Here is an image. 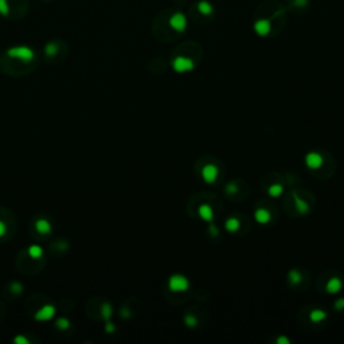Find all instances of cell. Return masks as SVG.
Segmentation results:
<instances>
[{"mask_svg": "<svg viewBox=\"0 0 344 344\" xmlns=\"http://www.w3.org/2000/svg\"><path fill=\"white\" fill-rule=\"evenodd\" d=\"M170 26L177 33H183L187 29V18L183 12H175L170 18Z\"/></svg>", "mask_w": 344, "mask_h": 344, "instance_id": "5b68a950", "label": "cell"}, {"mask_svg": "<svg viewBox=\"0 0 344 344\" xmlns=\"http://www.w3.org/2000/svg\"><path fill=\"white\" fill-rule=\"evenodd\" d=\"M296 209L300 214H306L309 211V206L305 201H302L300 198H296Z\"/></svg>", "mask_w": 344, "mask_h": 344, "instance_id": "ac0fdd59", "label": "cell"}, {"mask_svg": "<svg viewBox=\"0 0 344 344\" xmlns=\"http://www.w3.org/2000/svg\"><path fill=\"white\" fill-rule=\"evenodd\" d=\"M323 163H324V159L319 152H311L305 156L306 167L311 170H319L323 166Z\"/></svg>", "mask_w": 344, "mask_h": 344, "instance_id": "52a82bcc", "label": "cell"}, {"mask_svg": "<svg viewBox=\"0 0 344 344\" xmlns=\"http://www.w3.org/2000/svg\"><path fill=\"white\" fill-rule=\"evenodd\" d=\"M239 220L237 219V218H229V219L226 220L225 223V229L229 231V233H235V231H238L239 230Z\"/></svg>", "mask_w": 344, "mask_h": 344, "instance_id": "2e32d148", "label": "cell"}, {"mask_svg": "<svg viewBox=\"0 0 344 344\" xmlns=\"http://www.w3.org/2000/svg\"><path fill=\"white\" fill-rule=\"evenodd\" d=\"M202 177L206 183H214L218 177V167L214 164H206L203 170H202Z\"/></svg>", "mask_w": 344, "mask_h": 344, "instance_id": "8992f818", "label": "cell"}, {"mask_svg": "<svg viewBox=\"0 0 344 344\" xmlns=\"http://www.w3.org/2000/svg\"><path fill=\"white\" fill-rule=\"evenodd\" d=\"M172 67H173V70L177 73L191 72L192 69L195 67V63H194V61H192L191 58L176 57L172 61Z\"/></svg>", "mask_w": 344, "mask_h": 344, "instance_id": "277c9868", "label": "cell"}, {"mask_svg": "<svg viewBox=\"0 0 344 344\" xmlns=\"http://www.w3.org/2000/svg\"><path fill=\"white\" fill-rule=\"evenodd\" d=\"M105 330H106V332H108V334H112V332L115 331V325L112 324V323H108V324H106Z\"/></svg>", "mask_w": 344, "mask_h": 344, "instance_id": "1f68e13d", "label": "cell"}, {"mask_svg": "<svg viewBox=\"0 0 344 344\" xmlns=\"http://www.w3.org/2000/svg\"><path fill=\"white\" fill-rule=\"evenodd\" d=\"M277 344H291V340L287 336H280L277 339Z\"/></svg>", "mask_w": 344, "mask_h": 344, "instance_id": "f1b7e54d", "label": "cell"}, {"mask_svg": "<svg viewBox=\"0 0 344 344\" xmlns=\"http://www.w3.org/2000/svg\"><path fill=\"white\" fill-rule=\"evenodd\" d=\"M7 55L10 58H14V59H18V61H22V62H30L33 61L34 57H35V53L34 50H31L30 47H26V46H18V47H12L7 51Z\"/></svg>", "mask_w": 344, "mask_h": 344, "instance_id": "7a4b0ae2", "label": "cell"}, {"mask_svg": "<svg viewBox=\"0 0 344 344\" xmlns=\"http://www.w3.org/2000/svg\"><path fill=\"white\" fill-rule=\"evenodd\" d=\"M11 289H12V292L16 293V295H19V293L23 292V287H22L20 284H18V282H14V284L11 285Z\"/></svg>", "mask_w": 344, "mask_h": 344, "instance_id": "d4e9b609", "label": "cell"}, {"mask_svg": "<svg viewBox=\"0 0 344 344\" xmlns=\"http://www.w3.org/2000/svg\"><path fill=\"white\" fill-rule=\"evenodd\" d=\"M198 214H199V216H201L203 220H206V222H211V220L214 219V210H213V207H211L210 205L203 203V205L199 206Z\"/></svg>", "mask_w": 344, "mask_h": 344, "instance_id": "30bf717a", "label": "cell"}, {"mask_svg": "<svg viewBox=\"0 0 344 344\" xmlns=\"http://www.w3.org/2000/svg\"><path fill=\"white\" fill-rule=\"evenodd\" d=\"M196 7H198V11L203 15H211L214 12V5L211 4L210 1H207V0H201L196 4Z\"/></svg>", "mask_w": 344, "mask_h": 344, "instance_id": "4fadbf2b", "label": "cell"}, {"mask_svg": "<svg viewBox=\"0 0 344 344\" xmlns=\"http://www.w3.org/2000/svg\"><path fill=\"white\" fill-rule=\"evenodd\" d=\"M254 218H256V220H257L258 223L266 225L272 216H270V213H269L266 209H258V210H256V213H254Z\"/></svg>", "mask_w": 344, "mask_h": 344, "instance_id": "7c38bea8", "label": "cell"}, {"mask_svg": "<svg viewBox=\"0 0 344 344\" xmlns=\"http://www.w3.org/2000/svg\"><path fill=\"white\" fill-rule=\"evenodd\" d=\"M344 308V299H339V300H336V302H335V309H343Z\"/></svg>", "mask_w": 344, "mask_h": 344, "instance_id": "4316f807", "label": "cell"}, {"mask_svg": "<svg viewBox=\"0 0 344 344\" xmlns=\"http://www.w3.org/2000/svg\"><path fill=\"white\" fill-rule=\"evenodd\" d=\"M15 343H19V344H22V343H23V344H29V340L26 339V338H24V336H16V338H15Z\"/></svg>", "mask_w": 344, "mask_h": 344, "instance_id": "83f0119b", "label": "cell"}, {"mask_svg": "<svg viewBox=\"0 0 344 344\" xmlns=\"http://www.w3.org/2000/svg\"><path fill=\"white\" fill-rule=\"evenodd\" d=\"M209 231H210V234L214 235V237H216V235H218V229H216V226L215 225H210V227H209Z\"/></svg>", "mask_w": 344, "mask_h": 344, "instance_id": "4dcf8cb0", "label": "cell"}, {"mask_svg": "<svg viewBox=\"0 0 344 344\" xmlns=\"http://www.w3.org/2000/svg\"><path fill=\"white\" fill-rule=\"evenodd\" d=\"M5 234V225L0 220V237H3Z\"/></svg>", "mask_w": 344, "mask_h": 344, "instance_id": "d6a6232c", "label": "cell"}, {"mask_svg": "<svg viewBox=\"0 0 344 344\" xmlns=\"http://www.w3.org/2000/svg\"><path fill=\"white\" fill-rule=\"evenodd\" d=\"M55 313V308L53 305H44L35 313L37 320H50Z\"/></svg>", "mask_w": 344, "mask_h": 344, "instance_id": "9c48e42d", "label": "cell"}, {"mask_svg": "<svg viewBox=\"0 0 344 344\" xmlns=\"http://www.w3.org/2000/svg\"><path fill=\"white\" fill-rule=\"evenodd\" d=\"M58 43L55 42H50L46 44V47H44V53L47 54L48 57H53V55H55V54H58Z\"/></svg>", "mask_w": 344, "mask_h": 344, "instance_id": "ffe728a7", "label": "cell"}, {"mask_svg": "<svg viewBox=\"0 0 344 344\" xmlns=\"http://www.w3.org/2000/svg\"><path fill=\"white\" fill-rule=\"evenodd\" d=\"M282 192H284V187H282L281 184H277V183L272 184V186L269 187V190H268L269 196H272V198H278V196H281Z\"/></svg>", "mask_w": 344, "mask_h": 344, "instance_id": "e0dca14e", "label": "cell"}, {"mask_svg": "<svg viewBox=\"0 0 344 344\" xmlns=\"http://www.w3.org/2000/svg\"><path fill=\"white\" fill-rule=\"evenodd\" d=\"M29 254H30V257L38 259V258H41V256L43 254V250L41 246H38V245H33V246H30L29 248Z\"/></svg>", "mask_w": 344, "mask_h": 344, "instance_id": "d6986e66", "label": "cell"}, {"mask_svg": "<svg viewBox=\"0 0 344 344\" xmlns=\"http://www.w3.org/2000/svg\"><path fill=\"white\" fill-rule=\"evenodd\" d=\"M342 288H343V282L338 277H332L330 281L327 282V285H325V289H327V292L331 293V295L339 293V292L342 291Z\"/></svg>", "mask_w": 344, "mask_h": 344, "instance_id": "8fae6325", "label": "cell"}, {"mask_svg": "<svg viewBox=\"0 0 344 344\" xmlns=\"http://www.w3.org/2000/svg\"><path fill=\"white\" fill-rule=\"evenodd\" d=\"M226 191H227V194H235V192L238 191V187L235 186V183H230L226 187Z\"/></svg>", "mask_w": 344, "mask_h": 344, "instance_id": "484cf974", "label": "cell"}, {"mask_svg": "<svg viewBox=\"0 0 344 344\" xmlns=\"http://www.w3.org/2000/svg\"><path fill=\"white\" fill-rule=\"evenodd\" d=\"M168 288L172 292H186L190 288V282L182 274H173L168 280Z\"/></svg>", "mask_w": 344, "mask_h": 344, "instance_id": "3957f363", "label": "cell"}, {"mask_svg": "<svg viewBox=\"0 0 344 344\" xmlns=\"http://www.w3.org/2000/svg\"><path fill=\"white\" fill-rule=\"evenodd\" d=\"M309 319H311L312 323H321V321L327 319V312L316 308V309L311 311V313H309Z\"/></svg>", "mask_w": 344, "mask_h": 344, "instance_id": "5bb4252c", "label": "cell"}, {"mask_svg": "<svg viewBox=\"0 0 344 344\" xmlns=\"http://www.w3.org/2000/svg\"><path fill=\"white\" fill-rule=\"evenodd\" d=\"M272 30V24L268 19H259L254 23V31L259 35V37H266Z\"/></svg>", "mask_w": 344, "mask_h": 344, "instance_id": "ba28073f", "label": "cell"}, {"mask_svg": "<svg viewBox=\"0 0 344 344\" xmlns=\"http://www.w3.org/2000/svg\"><path fill=\"white\" fill-rule=\"evenodd\" d=\"M102 316L105 317V320H108L110 316H112V306H110V304H104L102 305Z\"/></svg>", "mask_w": 344, "mask_h": 344, "instance_id": "603a6c76", "label": "cell"}, {"mask_svg": "<svg viewBox=\"0 0 344 344\" xmlns=\"http://www.w3.org/2000/svg\"><path fill=\"white\" fill-rule=\"evenodd\" d=\"M69 325H70V323H69L67 319H59V320H57V327L61 328V330H66V328H69Z\"/></svg>", "mask_w": 344, "mask_h": 344, "instance_id": "cb8c5ba5", "label": "cell"}, {"mask_svg": "<svg viewBox=\"0 0 344 344\" xmlns=\"http://www.w3.org/2000/svg\"><path fill=\"white\" fill-rule=\"evenodd\" d=\"M29 11L27 0H0V15L8 19H20Z\"/></svg>", "mask_w": 344, "mask_h": 344, "instance_id": "6da1fadb", "label": "cell"}, {"mask_svg": "<svg viewBox=\"0 0 344 344\" xmlns=\"http://www.w3.org/2000/svg\"><path fill=\"white\" fill-rule=\"evenodd\" d=\"M196 323H198V320H196L195 316L186 315V317H184V324H186L187 327H190V328H192V327H195Z\"/></svg>", "mask_w": 344, "mask_h": 344, "instance_id": "7402d4cb", "label": "cell"}, {"mask_svg": "<svg viewBox=\"0 0 344 344\" xmlns=\"http://www.w3.org/2000/svg\"><path fill=\"white\" fill-rule=\"evenodd\" d=\"M35 229L41 234H47V233H50V230H51V226H50V223L46 219H39L35 223Z\"/></svg>", "mask_w": 344, "mask_h": 344, "instance_id": "9a60e30c", "label": "cell"}, {"mask_svg": "<svg viewBox=\"0 0 344 344\" xmlns=\"http://www.w3.org/2000/svg\"><path fill=\"white\" fill-rule=\"evenodd\" d=\"M42 1H44V3H51V1H54V0H42Z\"/></svg>", "mask_w": 344, "mask_h": 344, "instance_id": "836d02e7", "label": "cell"}, {"mask_svg": "<svg viewBox=\"0 0 344 344\" xmlns=\"http://www.w3.org/2000/svg\"><path fill=\"white\" fill-rule=\"evenodd\" d=\"M288 278H289V281H291L292 284H299V282L301 281L300 270H297V269H293V270H291V272H289V274H288Z\"/></svg>", "mask_w": 344, "mask_h": 344, "instance_id": "44dd1931", "label": "cell"}, {"mask_svg": "<svg viewBox=\"0 0 344 344\" xmlns=\"http://www.w3.org/2000/svg\"><path fill=\"white\" fill-rule=\"evenodd\" d=\"M295 4L297 7H305L308 5V0H295Z\"/></svg>", "mask_w": 344, "mask_h": 344, "instance_id": "f546056e", "label": "cell"}]
</instances>
